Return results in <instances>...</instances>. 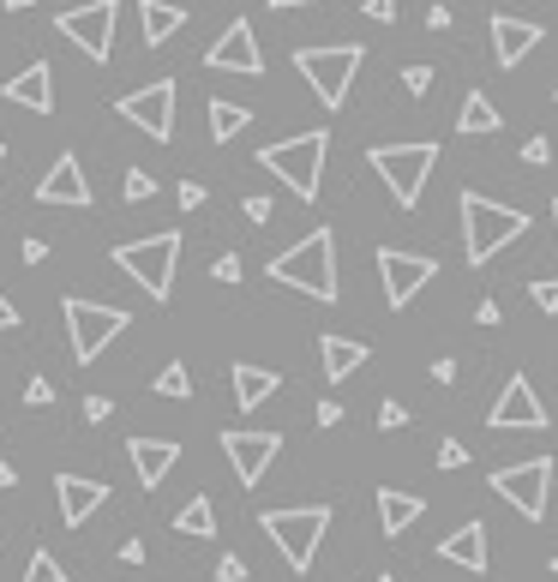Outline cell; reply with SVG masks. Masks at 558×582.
Wrapping results in <instances>:
<instances>
[{"label":"cell","instance_id":"obj_1","mask_svg":"<svg viewBox=\"0 0 558 582\" xmlns=\"http://www.w3.org/2000/svg\"><path fill=\"white\" fill-rule=\"evenodd\" d=\"M271 276L283 288H300V295H312V300H331L342 295V283H337V235L331 229H312L307 240H295L288 252H276L271 259Z\"/></svg>","mask_w":558,"mask_h":582},{"label":"cell","instance_id":"obj_2","mask_svg":"<svg viewBox=\"0 0 558 582\" xmlns=\"http://www.w3.org/2000/svg\"><path fill=\"white\" fill-rule=\"evenodd\" d=\"M456 210H463V252H468V264H487L492 252H504L511 240L528 235V210L499 205V198L475 193V186L456 198Z\"/></svg>","mask_w":558,"mask_h":582},{"label":"cell","instance_id":"obj_3","mask_svg":"<svg viewBox=\"0 0 558 582\" xmlns=\"http://www.w3.org/2000/svg\"><path fill=\"white\" fill-rule=\"evenodd\" d=\"M324 150H331V133H324V126H312V133H300V138L264 145L252 162H264V169H271L276 181H283L288 193H295V198H319V181H324Z\"/></svg>","mask_w":558,"mask_h":582},{"label":"cell","instance_id":"obj_4","mask_svg":"<svg viewBox=\"0 0 558 582\" xmlns=\"http://www.w3.org/2000/svg\"><path fill=\"white\" fill-rule=\"evenodd\" d=\"M259 528L276 540L288 571H307L324 547V528H331V504H295V511H264Z\"/></svg>","mask_w":558,"mask_h":582},{"label":"cell","instance_id":"obj_5","mask_svg":"<svg viewBox=\"0 0 558 582\" xmlns=\"http://www.w3.org/2000/svg\"><path fill=\"white\" fill-rule=\"evenodd\" d=\"M366 162H373L378 181L390 186V198H397L402 210H414L421 193H426V174H433V162H439V145L433 138H414V145H373Z\"/></svg>","mask_w":558,"mask_h":582},{"label":"cell","instance_id":"obj_6","mask_svg":"<svg viewBox=\"0 0 558 582\" xmlns=\"http://www.w3.org/2000/svg\"><path fill=\"white\" fill-rule=\"evenodd\" d=\"M174 259H181V235L162 229V235H145V240H121L114 247V264L145 288L150 300H169L174 295Z\"/></svg>","mask_w":558,"mask_h":582},{"label":"cell","instance_id":"obj_7","mask_svg":"<svg viewBox=\"0 0 558 582\" xmlns=\"http://www.w3.org/2000/svg\"><path fill=\"white\" fill-rule=\"evenodd\" d=\"M366 48L361 43H331V48H295V67L300 79L312 84V96H319L324 109H342L354 91V72H361Z\"/></svg>","mask_w":558,"mask_h":582},{"label":"cell","instance_id":"obj_8","mask_svg":"<svg viewBox=\"0 0 558 582\" xmlns=\"http://www.w3.org/2000/svg\"><path fill=\"white\" fill-rule=\"evenodd\" d=\"M126 324H133V312H126V307H96V300L67 295V343H72V361H79V366H91L96 354L126 331Z\"/></svg>","mask_w":558,"mask_h":582},{"label":"cell","instance_id":"obj_9","mask_svg":"<svg viewBox=\"0 0 558 582\" xmlns=\"http://www.w3.org/2000/svg\"><path fill=\"white\" fill-rule=\"evenodd\" d=\"M492 492L516 504V516L540 523L547 516V492H553V457H528L511 468H492Z\"/></svg>","mask_w":558,"mask_h":582},{"label":"cell","instance_id":"obj_10","mask_svg":"<svg viewBox=\"0 0 558 582\" xmlns=\"http://www.w3.org/2000/svg\"><path fill=\"white\" fill-rule=\"evenodd\" d=\"M439 276V259H426V252H402V247H378V283H385V300L390 307H414V295H421L426 283Z\"/></svg>","mask_w":558,"mask_h":582},{"label":"cell","instance_id":"obj_11","mask_svg":"<svg viewBox=\"0 0 558 582\" xmlns=\"http://www.w3.org/2000/svg\"><path fill=\"white\" fill-rule=\"evenodd\" d=\"M55 31L67 36L72 48H84L91 60H109L114 55V0H84V7L60 12Z\"/></svg>","mask_w":558,"mask_h":582},{"label":"cell","instance_id":"obj_12","mask_svg":"<svg viewBox=\"0 0 558 582\" xmlns=\"http://www.w3.org/2000/svg\"><path fill=\"white\" fill-rule=\"evenodd\" d=\"M114 115H126L145 138L169 145V138H174V79H157V84H145V91L121 96V103H114Z\"/></svg>","mask_w":558,"mask_h":582},{"label":"cell","instance_id":"obj_13","mask_svg":"<svg viewBox=\"0 0 558 582\" xmlns=\"http://www.w3.org/2000/svg\"><path fill=\"white\" fill-rule=\"evenodd\" d=\"M487 426L492 433H540V426H547V402H540L535 385L516 373V378H504L499 402L487 409Z\"/></svg>","mask_w":558,"mask_h":582},{"label":"cell","instance_id":"obj_14","mask_svg":"<svg viewBox=\"0 0 558 582\" xmlns=\"http://www.w3.org/2000/svg\"><path fill=\"white\" fill-rule=\"evenodd\" d=\"M205 67H210V72H240V79H259V72H264L259 31H252L247 19H235V24H228V31L217 36V43H210Z\"/></svg>","mask_w":558,"mask_h":582},{"label":"cell","instance_id":"obj_15","mask_svg":"<svg viewBox=\"0 0 558 582\" xmlns=\"http://www.w3.org/2000/svg\"><path fill=\"white\" fill-rule=\"evenodd\" d=\"M223 450H228V463H235L240 487H259L264 468H271L276 450H283V433H223Z\"/></svg>","mask_w":558,"mask_h":582},{"label":"cell","instance_id":"obj_16","mask_svg":"<svg viewBox=\"0 0 558 582\" xmlns=\"http://www.w3.org/2000/svg\"><path fill=\"white\" fill-rule=\"evenodd\" d=\"M540 24L535 19H511V12H492V60H499V72L523 67L528 55L540 48Z\"/></svg>","mask_w":558,"mask_h":582},{"label":"cell","instance_id":"obj_17","mask_svg":"<svg viewBox=\"0 0 558 582\" xmlns=\"http://www.w3.org/2000/svg\"><path fill=\"white\" fill-rule=\"evenodd\" d=\"M36 198H43V205H67V210H84L91 205V181H84V162L72 157H55L48 162V174L43 181H36Z\"/></svg>","mask_w":558,"mask_h":582},{"label":"cell","instance_id":"obj_18","mask_svg":"<svg viewBox=\"0 0 558 582\" xmlns=\"http://www.w3.org/2000/svg\"><path fill=\"white\" fill-rule=\"evenodd\" d=\"M0 96L31 109V115H48V109H55V67H48V60H31V67H19L0 84Z\"/></svg>","mask_w":558,"mask_h":582},{"label":"cell","instance_id":"obj_19","mask_svg":"<svg viewBox=\"0 0 558 582\" xmlns=\"http://www.w3.org/2000/svg\"><path fill=\"white\" fill-rule=\"evenodd\" d=\"M55 499H60L67 528H79V523H91V516L103 511L109 487H103V480H84V475H55Z\"/></svg>","mask_w":558,"mask_h":582},{"label":"cell","instance_id":"obj_20","mask_svg":"<svg viewBox=\"0 0 558 582\" xmlns=\"http://www.w3.org/2000/svg\"><path fill=\"white\" fill-rule=\"evenodd\" d=\"M126 457H133L138 487H162V475L181 463V445H174V438H133V445H126Z\"/></svg>","mask_w":558,"mask_h":582},{"label":"cell","instance_id":"obj_21","mask_svg":"<svg viewBox=\"0 0 558 582\" xmlns=\"http://www.w3.org/2000/svg\"><path fill=\"white\" fill-rule=\"evenodd\" d=\"M439 559L445 564H463V571H487V523H463L439 540Z\"/></svg>","mask_w":558,"mask_h":582},{"label":"cell","instance_id":"obj_22","mask_svg":"<svg viewBox=\"0 0 558 582\" xmlns=\"http://www.w3.org/2000/svg\"><path fill=\"white\" fill-rule=\"evenodd\" d=\"M319 354H324V378L331 385H342V378H354L366 366V343H354V336H319Z\"/></svg>","mask_w":558,"mask_h":582},{"label":"cell","instance_id":"obj_23","mask_svg":"<svg viewBox=\"0 0 558 582\" xmlns=\"http://www.w3.org/2000/svg\"><path fill=\"white\" fill-rule=\"evenodd\" d=\"M421 516H426V499L397 492V487H378V523H385V535H402V528L421 523Z\"/></svg>","mask_w":558,"mask_h":582},{"label":"cell","instance_id":"obj_24","mask_svg":"<svg viewBox=\"0 0 558 582\" xmlns=\"http://www.w3.org/2000/svg\"><path fill=\"white\" fill-rule=\"evenodd\" d=\"M276 385H283V378H276L271 366H252V361L235 366V402L240 409H259L264 397H276Z\"/></svg>","mask_w":558,"mask_h":582},{"label":"cell","instance_id":"obj_25","mask_svg":"<svg viewBox=\"0 0 558 582\" xmlns=\"http://www.w3.org/2000/svg\"><path fill=\"white\" fill-rule=\"evenodd\" d=\"M138 19H145V43H169L174 31L186 24V7H169V0H138Z\"/></svg>","mask_w":558,"mask_h":582},{"label":"cell","instance_id":"obj_26","mask_svg":"<svg viewBox=\"0 0 558 582\" xmlns=\"http://www.w3.org/2000/svg\"><path fill=\"white\" fill-rule=\"evenodd\" d=\"M504 115L487 103V91H468L463 96V115H456V133H468V138H487V133H499Z\"/></svg>","mask_w":558,"mask_h":582},{"label":"cell","instance_id":"obj_27","mask_svg":"<svg viewBox=\"0 0 558 582\" xmlns=\"http://www.w3.org/2000/svg\"><path fill=\"white\" fill-rule=\"evenodd\" d=\"M247 121H252V109H247V103H228V96H210V145H228V138H235Z\"/></svg>","mask_w":558,"mask_h":582},{"label":"cell","instance_id":"obj_28","mask_svg":"<svg viewBox=\"0 0 558 582\" xmlns=\"http://www.w3.org/2000/svg\"><path fill=\"white\" fill-rule=\"evenodd\" d=\"M174 528L193 535V540H210V535H217V511H210V499H186L181 516H174Z\"/></svg>","mask_w":558,"mask_h":582},{"label":"cell","instance_id":"obj_29","mask_svg":"<svg viewBox=\"0 0 558 582\" xmlns=\"http://www.w3.org/2000/svg\"><path fill=\"white\" fill-rule=\"evenodd\" d=\"M157 397H174V402H186V397H193V373H186L181 361H169V366H162V373H157Z\"/></svg>","mask_w":558,"mask_h":582},{"label":"cell","instance_id":"obj_30","mask_svg":"<svg viewBox=\"0 0 558 582\" xmlns=\"http://www.w3.org/2000/svg\"><path fill=\"white\" fill-rule=\"evenodd\" d=\"M19 582H67V571H60L55 552H31V564H24Z\"/></svg>","mask_w":558,"mask_h":582},{"label":"cell","instance_id":"obj_31","mask_svg":"<svg viewBox=\"0 0 558 582\" xmlns=\"http://www.w3.org/2000/svg\"><path fill=\"white\" fill-rule=\"evenodd\" d=\"M150 193H157V181H150L145 169H126V205H145Z\"/></svg>","mask_w":558,"mask_h":582},{"label":"cell","instance_id":"obj_32","mask_svg":"<svg viewBox=\"0 0 558 582\" xmlns=\"http://www.w3.org/2000/svg\"><path fill=\"white\" fill-rule=\"evenodd\" d=\"M528 300H535L540 312H558V276H540V283H528Z\"/></svg>","mask_w":558,"mask_h":582},{"label":"cell","instance_id":"obj_33","mask_svg":"<svg viewBox=\"0 0 558 582\" xmlns=\"http://www.w3.org/2000/svg\"><path fill=\"white\" fill-rule=\"evenodd\" d=\"M402 84H409V96H426V91H433V67H421V60L402 67Z\"/></svg>","mask_w":558,"mask_h":582},{"label":"cell","instance_id":"obj_34","mask_svg":"<svg viewBox=\"0 0 558 582\" xmlns=\"http://www.w3.org/2000/svg\"><path fill=\"white\" fill-rule=\"evenodd\" d=\"M240 210H247V222H252V229H264V222L276 217V205H271V198H264V193H252V198H247V205H240Z\"/></svg>","mask_w":558,"mask_h":582},{"label":"cell","instance_id":"obj_35","mask_svg":"<svg viewBox=\"0 0 558 582\" xmlns=\"http://www.w3.org/2000/svg\"><path fill=\"white\" fill-rule=\"evenodd\" d=\"M439 468H468V445H456V438H445V445H439Z\"/></svg>","mask_w":558,"mask_h":582},{"label":"cell","instance_id":"obj_36","mask_svg":"<svg viewBox=\"0 0 558 582\" xmlns=\"http://www.w3.org/2000/svg\"><path fill=\"white\" fill-rule=\"evenodd\" d=\"M378 426H385V433L409 426V409H402V402H378Z\"/></svg>","mask_w":558,"mask_h":582},{"label":"cell","instance_id":"obj_37","mask_svg":"<svg viewBox=\"0 0 558 582\" xmlns=\"http://www.w3.org/2000/svg\"><path fill=\"white\" fill-rule=\"evenodd\" d=\"M24 402H31V409H48V402H55V385H48V378H31V385H24Z\"/></svg>","mask_w":558,"mask_h":582},{"label":"cell","instance_id":"obj_38","mask_svg":"<svg viewBox=\"0 0 558 582\" xmlns=\"http://www.w3.org/2000/svg\"><path fill=\"white\" fill-rule=\"evenodd\" d=\"M210 276H217V283H240V252H223V259L210 264Z\"/></svg>","mask_w":558,"mask_h":582},{"label":"cell","instance_id":"obj_39","mask_svg":"<svg viewBox=\"0 0 558 582\" xmlns=\"http://www.w3.org/2000/svg\"><path fill=\"white\" fill-rule=\"evenodd\" d=\"M523 162H553V145H547V133H535L523 145Z\"/></svg>","mask_w":558,"mask_h":582},{"label":"cell","instance_id":"obj_40","mask_svg":"<svg viewBox=\"0 0 558 582\" xmlns=\"http://www.w3.org/2000/svg\"><path fill=\"white\" fill-rule=\"evenodd\" d=\"M109 409H114L109 397H84V421H91V426H103V421H109Z\"/></svg>","mask_w":558,"mask_h":582},{"label":"cell","instance_id":"obj_41","mask_svg":"<svg viewBox=\"0 0 558 582\" xmlns=\"http://www.w3.org/2000/svg\"><path fill=\"white\" fill-rule=\"evenodd\" d=\"M366 19H378V24H390V19H397V0H366Z\"/></svg>","mask_w":558,"mask_h":582},{"label":"cell","instance_id":"obj_42","mask_svg":"<svg viewBox=\"0 0 558 582\" xmlns=\"http://www.w3.org/2000/svg\"><path fill=\"white\" fill-rule=\"evenodd\" d=\"M217 582H247V564H240L235 552H228V559L217 564Z\"/></svg>","mask_w":558,"mask_h":582},{"label":"cell","instance_id":"obj_43","mask_svg":"<svg viewBox=\"0 0 558 582\" xmlns=\"http://www.w3.org/2000/svg\"><path fill=\"white\" fill-rule=\"evenodd\" d=\"M181 205L198 210V205H205V186H198V181H181Z\"/></svg>","mask_w":558,"mask_h":582},{"label":"cell","instance_id":"obj_44","mask_svg":"<svg viewBox=\"0 0 558 582\" xmlns=\"http://www.w3.org/2000/svg\"><path fill=\"white\" fill-rule=\"evenodd\" d=\"M0 331H19V307H12L7 295H0Z\"/></svg>","mask_w":558,"mask_h":582},{"label":"cell","instance_id":"obj_45","mask_svg":"<svg viewBox=\"0 0 558 582\" xmlns=\"http://www.w3.org/2000/svg\"><path fill=\"white\" fill-rule=\"evenodd\" d=\"M48 259V240H24V264H43Z\"/></svg>","mask_w":558,"mask_h":582},{"label":"cell","instance_id":"obj_46","mask_svg":"<svg viewBox=\"0 0 558 582\" xmlns=\"http://www.w3.org/2000/svg\"><path fill=\"white\" fill-rule=\"evenodd\" d=\"M426 31H451V7H433V12H426Z\"/></svg>","mask_w":558,"mask_h":582},{"label":"cell","instance_id":"obj_47","mask_svg":"<svg viewBox=\"0 0 558 582\" xmlns=\"http://www.w3.org/2000/svg\"><path fill=\"white\" fill-rule=\"evenodd\" d=\"M342 421V402H319V426H337Z\"/></svg>","mask_w":558,"mask_h":582},{"label":"cell","instance_id":"obj_48","mask_svg":"<svg viewBox=\"0 0 558 582\" xmlns=\"http://www.w3.org/2000/svg\"><path fill=\"white\" fill-rule=\"evenodd\" d=\"M433 378H439V385H451V378H456V361H451V354H445V361H433Z\"/></svg>","mask_w":558,"mask_h":582},{"label":"cell","instance_id":"obj_49","mask_svg":"<svg viewBox=\"0 0 558 582\" xmlns=\"http://www.w3.org/2000/svg\"><path fill=\"white\" fill-rule=\"evenodd\" d=\"M271 12H288V7H319V0H264Z\"/></svg>","mask_w":558,"mask_h":582},{"label":"cell","instance_id":"obj_50","mask_svg":"<svg viewBox=\"0 0 558 582\" xmlns=\"http://www.w3.org/2000/svg\"><path fill=\"white\" fill-rule=\"evenodd\" d=\"M7 7H12V12H24V7H31V0H7Z\"/></svg>","mask_w":558,"mask_h":582},{"label":"cell","instance_id":"obj_51","mask_svg":"<svg viewBox=\"0 0 558 582\" xmlns=\"http://www.w3.org/2000/svg\"><path fill=\"white\" fill-rule=\"evenodd\" d=\"M553 235H558V198H553Z\"/></svg>","mask_w":558,"mask_h":582},{"label":"cell","instance_id":"obj_52","mask_svg":"<svg viewBox=\"0 0 558 582\" xmlns=\"http://www.w3.org/2000/svg\"><path fill=\"white\" fill-rule=\"evenodd\" d=\"M0 162H7V145H0Z\"/></svg>","mask_w":558,"mask_h":582},{"label":"cell","instance_id":"obj_53","mask_svg":"<svg viewBox=\"0 0 558 582\" xmlns=\"http://www.w3.org/2000/svg\"><path fill=\"white\" fill-rule=\"evenodd\" d=\"M378 582H397V577H378Z\"/></svg>","mask_w":558,"mask_h":582},{"label":"cell","instance_id":"obj_54","mask_svg":"<svg viewBox=\"0 0 558 582\" xmlns=\"http://www.w3.org/2000/svg\"><path fill=\"white\" fill-rule=\"evenodd\" d=\"M553 577H558V559H553Z\"/></svg>","mask_w":558,"mask_h":582}]
</instances>
